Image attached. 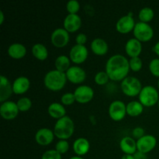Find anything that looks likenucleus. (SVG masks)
Listing matches in <instances>:
<instances>
[{
    "instance_id": "1",
    "label": "nucleus",
    "mask_w": 159,
    "mask_h": 159,
    "mask_svg": "<svg viewBox=\"0 0 159 159\" xmlns=\"http://www.w3.org/2000/svg\"><path fill=\"white\" fill-rule=\"evenodd\" d=\"M130 69L129 60L122 54L111 56L106 64V72L110 79L115 82H122L127 77Z\"/></svg>"
},
{
    "instance_id": "2",
    "label": "nucleus",
    "mask_w": 159,
    "mask_h": 159,
    "mask_svg": "<svg viewBox=\"0 0 159 159\" xmlns=\"http://www.w3.org/2000/svg\"><path fill=\"white\" fill-rule=\"evenodd\" d=\"M66 74L57 70H51L45 75L43 83L45 87L51 91H60L65 87L67 82Z\"/></svg>"
},
{
    "instance_id": "3",
    "label": "nucleus",
    "mask_w": 159,
    "mask_h": 159,
    "mask_svg": "<svg viewBox=\"0 0 159 159\" xmlns=\"http://www.w3.org/2000/svg\"><path fill=\"white\" fill-rule=\"evenodd\" d=\"M75 131V124L68 116L57 120L54 127V135L60 140H67L71 138Z\"/></svg>"
},
{
    "instance_id": "4",
    "label": "nucleus",
    "mask_w": 159,
    "mask_h": 159,
    "mask_svg": "<svg viewBox=\"0 0 159 159\" xmlns=\"http://www.w3.org/2000/svg\"><path fill=\"white\" fill-rule=\"evenodd\" d=\"M120 88L124 95L130 97H134L139 96L143 87L141 81L138 78L127 76L121 82Z\"/></svg>"
},
{
    "instance_id": "5",
    "label": "nucleus",
    "mask_w": 159,
    "mask_h": 159,
    "mask_svg": "<svg viewBox=\"0 0 159 159\" xmlns=\"http://www.w3.org/2000/svg\"><path fill=\"white\" fill-rule=\"evenodd\" d=\"M139 102L144 107H154L159 100L158 92L152 85H146L141 89L139 94Z\"/></svg>"
},
{
    "instance_id": "6",
    "label": "nucleus",
    "mask_w": 159,
    "mask_h": 159,
    "mask_svg": "<svg viewBox=\"0 0 159 159\" xmlns=\"http://www.w3.org/2000/svg\"><path fill=\"white\" fill-rule=\"evenodd\" d=\"M133 33L134 38L141 42L149 41L154 36L153 28L148 23L141 21L135 24Z\"/></svg>"
},
{
    "instance_id": "7",
    "label": "nucleus",
    "mask_w": 159,
    "mask_h": 159,
    "mask_svg": "<svg viewBox=\"0 0 159 159\" xmlns=\"http://www.w3.org/2000/svg\"><path fill=\"white\" fill-rule=\"evenodd\" d=\"M127 114V105L123 101L115 100L109 107V115L114 121H120Z\"/></svg>"
},
{
    "instance_id": "8",
    "label": "nucleus",
    "mask_w": 159,
    "mask_h": 159,
    "mask_svg": "<svg viewBox=\"0 0 159 159\" xmlns=\"http://www.w3.org/2000/svg\"><path fill=\"white\" fill-rule=\"evenodd\" d=\"M70 40L69 33L65 28H57L52 32L51 40L54 47L58 48H64L68 43Z\"/></svg>"
},
{
    "instance_id": "9",
    "label": "nucleus",
    "mask_w": 159,
    "mask_h": 159,
    "mask_svg": "<svg viewBox=\"0 0 159 159\" xmlns=\"http://www.w3.org/2000/svg\"><path fill=\"white\" fill-rule=\"evenodd\" d=\"M89 51L85 45L75 44L71 48L69 52V58L73 63L80 65L86 61Z\"/></svg>"
},
{
    "instance_id": "10",
    "label": "nucleus",
    "mask_w": 159,
    "mask_h": 159,
    "mask_svg": "<svg viewBox=\"0 0 159 159\" xmlns=\"http://www.w3.org/2000/svg\"><path fill=\"white\" fill-rule=\"evenodd\" d=\"M19 109L16 102L12 101H6L0 106V114L6 120H14L19 114Z\"/></svg>"
},
{
    "instance_id": "11",
    "label": "nucleus",
    "mask_w": 159,
    "mask_h": 159,
    "mask_svg": "<svg viewBox=\"0 0 159 159\" xmlns=\"http://www.w3.org/2000/svg\"><path fill=\"white\" fill-rule=\"evenodd\" d=\"M135 21L133 18V13L130 12L128 15L124 16L118 20L116 23V30L120 34H126L134 30L135 26Z\"/></svg>"
},
{
    "instance_id": "12",
    "label": "nucleus",
    "mask_w": 159,
    "mask_h": 159,
    "mask_svg": "<svg viewBox=\"0 0 159 159\" xmlns=\"http://www.w3.org/2000/svg\"><path fill=\"white\" fill-rule=\"evenodd\" d=\"M157 144V139L155 136L151 134H145L137 141L138 152L147 154L152 152Z\"/></svg>"
},
{
    "instance_id": "13",
    "label": "nucleus",
    "mask_w": 159,
    "mask_h": 159,
    "mask_svg": "<svg viewBox=\"0 0 159 159\" xmlns=\"http://www.w3.org/2000/svg\"><path fill=\"white\" fill-rule=\"evenodd\" d=\"M75 100L79 103H87L93 99L94 91L89 85H80L77 87L74 93Z\"/></svg>"
},
{
    "instance_id": "14",
    "label": "nucleus",
    "mask_w": 159,
    "mask_h": 159,
    "mask_svg": "<svg viewBox=\"0 0 159 159\" xmlns=\"http://www.w3.org/2000/svg\"><path fill=\"white\" fill-rule=\"evenodd\" d=\"M67 79L73 84H81L86 79V72L79 66H71L65 72Z\"/></svg>"
},
{
    "instance_id": "15",
    "label": "nucleus",
    "mask_w": 159,
    "mask_h": 159,
    "mask_svg": "<svg viewBox=\"0 0 159 159\" xmlns=\"http://www.w3.org/2000/svg\"><path fill=\"white\" fill-rule=\"evenodd\" d=\"M54 130L49 128H40L36 132L35 141L39 145L47 146L49 145L54 141Z\"/></svg>"
},
{
    "instance_id": "16",
    "label": "nucleus",
    "mask_w": 159,
    "mask_h": 159,
    "mask_svg": "<svg viewBox=\"0 0 159 159\" xmlns=\"http://www.w3.org/2000/svg\"><path fill=\"white\" fill-rule=\"evenodd\" d=\"M64 28L68 33H74L79 30L82 26V19L78 14H69L64 20Z\"/></svg>"
},
{
    "instance_id": "17",
    "label": "nucleus",
    "mask_w": 159,
    "mask_h": 159,
    "mask_svg": "<svg viewBox=\"0 0 159 159\" xmlns=\"http://www.w3.org/2000/svg\"><path fill=\"white\" fill-rule=\"evenodd\" d=\"M12 85H11L9 79L4 75L0 76V102L2 103L8 101L7 99L12 96Z\"/></svg>"
},
{
    "instance_id": "18",
    "label": "nucleus",
    "mask_w": 159,
    "mask_h": 159,
    "mask_svg": "<svg viewBox=\"0 0 159 159\" xmlns=\"http://www.w3.org/2000/svg\"><path fill=\"white\" fill-rule=\"evenodd\" d=\"M125 51L130 58L138 57L142 51V43L136 38L130 39L126 43Z\"/></svg>"
},
{
    "instance_id": "19",
    "label": "nucleus",
    "mask_w": 159,
    "mask_h": 159,
    "mask_svg": "<svg viewBox=\"0 0 159 159\" xmlns=\"http://www.w3.org/2000/svg\"><path fill=\"white\" fill-rule=\"evenodd\" d=\"M30 87V82L29 79L25 76H20L16 78L12 83V90L13 93L16 95L24 94L28 91Z\"/></svg>"
},
{
    "instance_id": "20",
    "label": "nucleus",
    "mask_w": 159,
    "mask_h": 159,
    "mask_svg": "<svg viewBox=\"0 0 159 159\" xmlns=\"http://www.w3.org/2000/svg\"><path fill=\"white\" fill-rule=\"evenodd\" d=\"M120 148L126 155H134L137 152V141L130 137H124L120 141Z\"/></svg>"
},
{
    "instance_id": "21",
    "label": "nucleus",
    "mask_w": 159,
    "mask_h": 159,
    "mask_svg": "<svg viewBox=\"0 0 159 159\" xmlns=\"http://www.w3.org/2000/svg\"><path fill=\"white\" fill-rule=\"evenodd\" d=\"M73 151L78 156L86 155L90 149L89 141L84 138H79L74 141L72 145Z\"/></svg>"
},
{
    "instance_id": "22",
    "label": "nucleus",
    "mask_w": 159,
    "mask_h": 159,
    "mask_svg": "<svg viewBox=\"0 0 159 159\" xmlns=\"http://www.w3.org/2000/svg\"><path fill=\"white\" fill-rule=\"evenodd\" d=\"M92 51L95 54L99 56L105 55L107 54L109 50L108 43L106 40L102 38H96L92 41L91 45H90Z\"/></svg>"
},
{
    "instance_id": "23",
    "label": "nucleus",
    "mask_w": 159,
    "mask_h": 159,
    "mask_svg": "<svg viewBox=\"0 0 159 159\" xmlns=\"http://www.w3.org/2000/svg\"><path fill=\"white\" fill-rule=\"evenodd\" d=\"M8 54L12 58L21 59L26 54V48L22 43H12L8 48Z\"/></svg>"
},
{
    "instance_id": "24",
    "label": "nucleus",
    "mask_w": 159,
    "mask_h": 159,
    "mask_svg": "<svg viewBox=\"0 0 159 159\" xmlns=\"http://www.w3.org/2000/svg\"><path fill=\"white\" fill-rule=\"evenodd\" d=\"M48 114L54 119L59 120L61 118L65 116L66 114V110L63 104L59 103V102H53L50 104L48 108Z\"/></svg>"
},
{
    "instance_id": "25",
    "label": "nucleus",
    "mask_w": 159,
    "mask_h": 159,
    "mask_svg": "<svg viewBox=\"0 0 159 159\" xmlns=\"http://www.w3.org/2000/svg\"><path fill=\"white\" fill-rule=\"evenodd\" d=\"M32 54L34 57L40 61H44L48 57V51L42 43H35L32 48Z\"/></svg>"
},
{
    "instance_id": "26",
    "label": "nucleus",
    "mask_w": 159,
    "mask_h": 159,
    "mask_svg": "<svg viewBox=\"0 0 159 159\" xmlns=\"http://www.w3.org/2000/svg\"><path fill=\"white\" fill-rule=\"evenodd\" d=\"M144 111V106L138 101H131L127 105V114L130 116H138Z\"/></svg>"
},
{
    "instance_id": "27",
    "label": "nucleus",
    "mask_w": 159,
    "mask_h": 159,
    "mask_svg": "<svg viewBox=\"0 0 159 159\" xmlns=\"http://www.w3.org/2000/svg\"><path fill=\"white\" fill-rule=\"evenodd\" d=\"M70 64H71V60L69 57L66 55H60L56 58L54 61V65H55L56 70L61 72H66L69 68Z\"/></svg>"
},
{
    "instance_id": "28",
    "label": "nucleus",
    "mask_w": 159,
    "mask_h": 159,
    "mask_svg": "<svg viewBox=\"0 0 159 159\" xmlns=\"http://www.w3.org/2000/svg\"><path fill=\"white\" fill-rule=\"evenodd\" d=\"M154 16H155V12L152 8L149 7H144L140 10L139 14H138V17H139L141 22L143 23H148V22L152 21L153 20Z\"/></svg>"
},
{
    "instance_id": "29",
    "label": "nucleus",
    "mask_w": 159,
    "mask_h": 159,
    "mask_svg": "<svg viewBox=\"0 0 159 159\" xmlns=\"http://www.w3.org/2000/svg\"><path fill=\"white\" fill-rule=\"evenodd\" d=\"M17 107L20 112H26L32 107V102L28 97L20 98L16 102Z\"/></svg>"
},
{
    "instance_id": "30",
    "label": "nucleus",
    "mask_w": 159,
    "mask_h": 159,
    "mask_svg": "<svg viewBox=\"0 0 159 159\" xmlns=\"http://www.w3.org/2000/svg\"><path fill=\"white\" fill-rule=\"evenodd\" d=\"M95 82L99 85H106L110 80V77L106 71H99L96 74L94 78Z\"/></svg>"
},
{
    "instance_id": "31",
    "label": "nucleus",
    "mask_w": 159,
    "mask_h": 159,
    "mask_svg": "<svg viewBox=\"0 0 159 159\" xmlns=\"http://www.w3.org/2000/svg\"><path fill=\"white\" fill-rule=\"evenodd\" d=\"M129 64H130V68L134 71H139L143 66L142 60L139 57H131L129 60Z\"/></svg>"
},
{
    "instance_id": "32",
    "label": "nucleus",
    "mask_w": 159,
    "mask_h": 159,
    "mask_svg": "<svg viewBox=\"0 0 159 159\" xmlns=\"http://www.w3.org/2000/svg\"><path fill=\"white\" fill-rule=\"evenodd\" d=\"M66 9L69 14H77L80 9V4L77 0H70L67 2Z\"/></svg>"
},
{
    "instance_id": "33",
    "label": "nucleus",
    "mask_w": 159,
    "mask_h": 159,
    "mask_svg": "<svg viewBox=\"0 0 159 159\" xmlns=\"http://www.w3.org/2000/svg\"><path fill=\"white\" fill-rule=\"evenodd\" d=\"M69 149V144L66 140H60L55 145V150L61 155L65 154Z\"/></svg>"
},
{
    "instance_id": "34",
    "label": "nucleus",
    "mask_w": 159,
    "mask_h": 159,
    "mask_svg": "<svg viewBox=\"0 0 159 159\" xmlns=\"http://www.w3.org/2000/svg\"><path fill=\"white\" fill-rule=\"evenodd\" d=\"M75 100V97L74 93H66L64 95H62L61 98V102L63 105L65 106H70L72 105Z\"/></svg>"
},
{
    "instance_id": "35",
    "label": "nucleus",
    "mask_w": 159,
    "mask_h": 159,
    "mask_svg": "<svg viewBox=\"0 0 159 159\" xmlns=\"http://www.w3.org/2000/svg\"><path fill=\"white\" fill-rule=\"evenodd\" d=\"M149 70L155 77H159V58H154L149 63Z\"/></svg>"
},
{
    "instance_id": "36",
    "label": "nucleus",
    "mask_w": 159,
    "mask_h": 159,
    "mask_svg": "<svg viewBox=\"0 0 159 159\" xmlns=\"http://www.w3.org/2000/svg\"><path fill=\"white\" fill-rule=\"evenodd\" d=\"M41 159H61V155L58 153L55 149L48 150L42 155Z\"/></svg>"
},
{
    "instance_id": "37",
    "label": "nucleus",
    "mask_w": 159,
    "mask_h": 159,
    "mask_svg": "<svg viewBox=\"0 0 159 159\" xmlns=\"http://www.w3.org/2000/svg\"><path fill=\"white\" fill-rule=\"evenodd\" d=\"M132 135L134 138H137V139H140L141 138H142L143 136H144V130L142 128V127H135L134 129L132 131Z\"/></svg>"
},
{
    "instance_id": "38",
    "label": "nucleus",
    "mask_w": 159,
    "mask_h": 159,
    "mask_svg": "<svg viewBox=\"0 0 159 159\" xmlns=\"http://www.w3.org/2000/svg\"><path fill=\"white\" fill-rule=\"evenodd\" d=\"M75 41H76V44L85 45V43L87 42V36L85 35V34L80 33V34H79L77 36H76Z\"/></svg>"
},
{
    "instance_id": "39",
    "label": "nucleus",
    "mask_w": 159,
    "mask_h": 159,
    "mask_svg": "<svg viewBox=\"0 0 159 159\" xmlns=\"http://www.w3.org/2000/svg\"><path fill=\"white\" fill-rule=\"evenodd\" d=\"M134 159H147V156H146V154L141 153V152H138L134 155Z\"/></svg>"
},
{
    "instance_id": "40",
    "label": "nucleus",
    "mask_w": 159,
    "mask_h": 159,
    "mask_svg": "<svg viewBox=\"0 0 159 159\" xmlns=\"http://www.w3.org/2000/svg\"><path fill=\"white\" fill-rule=\"evenodd\" d=\"M153 51H154V52L157 54V55L159 56V41L157 42V43H155V45L154 46V48H153Z\"/></svg>"
},
{
    "instance_id": "41",
    "label": "nucleus",
    "mask_w": 159,
    "mask_h": 159,
    "mask_svg": "<svg viewBox=\"0 0 159 159\" xmlns=\"http://www.w3.org/2000/svg\"><path fill=\"white\" fill-rule=\"evenodd\" d=\"M121 159H134V155H126V154H124V155H123Z\"/></svg>"
},
{
    "instance_id": "42",
    "label": "nucleus",
    "mask_w": 159,
    "mask_h": 159,
    "mask_svg": "<svg viewBox=\"0 0 159 159\" xmlns=\"http://www.w3.org/2000/svg\"><path fill=\"white\" fill-rule=\"evenodd\" d=\"M4 21V13L2 11H0V24H2Z\"/></svg>"
},
{
    "instance_id": "43",
    "label": "nucleus",
    "mask_w": 159,
    "mask_h": 159,
    "mask_svg": "<svg viewBox=\"0 0 159 159\" xmlns=\"http://www.w3.org/2000/svg\"><path fill=\"white\" fill-rule=\"evenodd\" d=\"M69 159H84V158H82L81 156H74V157H71V158Z\"/></svg>"
},
{
    "instance_id": "44",
    "label": "nucleus",
    "mask_w": 159,
    "mask_h": 159,
    "mask_svg": "<svg viewBox=\"0 0 159 159\" xmlns=\"http://www.w3.org/2000/svg\"><path fill=\"white\" fill-rule=\"evenodd\" d=\"M158 88H159V80H158Z\"/></svg>"
},
{
    "instance_id": "45",
    "label": "nucleus",
    "mask_w": 159,
    "mask_h": 159,
    "mask_svg": "<svg viewBox=\"0 0 159 159\" xmlns=\"http://www.w3.org/2000/svg\"><path fill=\"white\" fill-rule=\"evenodd\" d=\"M158 107H159V100H158Z\"/></svg>"
}]
</instances>
